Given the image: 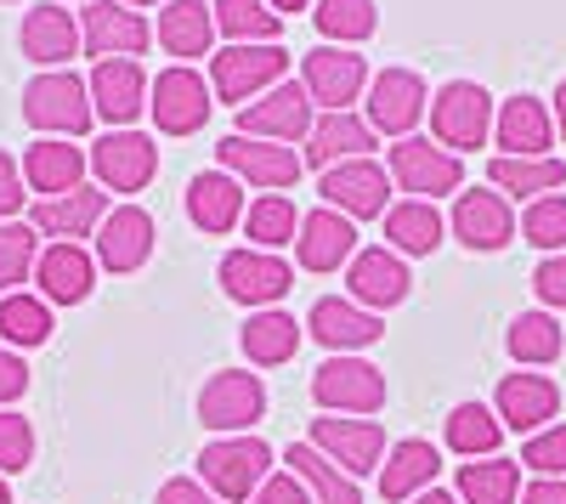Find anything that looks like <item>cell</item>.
<instances>
[{"instance_id":"1","label":"cell","mask_w":566,"mask_h":504,"mask_svg":"<svg viewBox=\"0 0 566 504\" xmlns=\"http://www.w3.org/2000/svg\"><path fill=\"white\" fill-rule=\"evenodd\" d=\"M266 476H272V448L255 431H244V437H210V448L199 453V482L221 504H250Z\"/></svg>"},{"instance_id":"2","label":"cell","mask_w":566,"mask_h":504,"mask_svg":"<svg viewBox=\"0 0 566 504\" xmlns=\"http://www.w3.org/2000/svg\"><path fill=\"white\" fill-rule=\"evenodd\" d=\"M283 74H290V52H283L277 40L221 45V52L210 57V91H216V103H232V108L266 97L272 85H283Z\"/></svg>"},{"instance_id":"3","label":"cell","mask_w":566,"mask_h":504,"mask_svg":"<svg viewBox=\"0 0 566 504\" xmlns=\"http://www.w3.org/2000/svg\"><path fill=\"white\" fill-rule=\"evenodd\" d=\"M23 119L34 130H45V136H69L74 143V136H85L91 119H97V108H91V85L80 74H69V69L34 74L29 91H23Z\"/></svg>"},{"instance_id":"4","label":"cell","mask_w":566,"mask_h":504,"mask_svg":"<svg viewBox=\"0 0 566 504\" xmlns=\"http://www.w3.org/2000/svg\"><path fill=\"white\" fill-rule=\"evenodd\" d=\"M493 97L476 85V80H448L437 97H431V130H437V143L448 148V154H476V148H488V136H493Z\"/></svg>"},{"instance_id":"5","label":"cell","mask_w":566,"mask_h":504,"mask_svg":"<svg viewBox=\"0 0 566 504\" xmlns=\"http://www.w3.org/2000/svg\"><path fill=\"white\" fill-rule=\"evenodd\" d=\"M266 414V380L250 369H216L199 391V426L210 437H244Z\"/></svg>"},{"instance_id":"6","label":"cell","mask_w":566,"mask_h":504,"mask_svg":"<svg viewBox=\"0 0 566 504\" xmlns=\"http://www.w3.org/2000/svg\"><path fill=\"white\" fill-rule=\"evenodd\" d=\"M312 402L323 414H352L368 420L386 408V375L368 357H328L312 369Z\"/></svg>"},{"instance_id":"7","label":"cell","mask_w":566,"mask_h":504,"mask_svg":"<svg viewBox=\"0 0 566 504\" xmlns=\"http://www.w3.org/2000/svg\"><path fill=\"white\" fill-rule=\"evenodd\" d=\"M386 170L408 199H424V204L464 188V159L448 154L437 136H402V143L391 148V159H386Z\"/></svg>"},{"instance_id":"8","label":"cell","mask_w":566,"mask_h":504,"mask_svg":"<svg viewBox=\"0 0 566 504\" xmlns=\"http://www.w3.org/2000/svg\"><path fill=\"white\" fill-rule=\"evenodd\" d=\"M216 279H221L227 301H239V306H250V312H266V306H277L283 295L295 290V266L283 261V255H272V250L244 244V250H227V255H221Z\"/></svg>"},{"instance_id":"9","label":"cell","mask_w":566,"mask_h":504,"mask_svg":"<svg viewBox=\"0 0 566 504\" xmlns=\"http://www.w3.org/2000/svg\"><path fill=\"white\" fill-rule=\"evenodd\" d=\"M210 108H216V91L199 69L187 63H170L154 85H148V114L159 125V136H193L210 125Z\"/></svg>"},{"instance_id":"10","label":"cell","mask_w":566,"mask_h":504,"mask_svg":"<svg viewBox=\"0 0 566 504\" xmlns=\"http://www.w3.org/2000/svg\"><path fill=\"white\" fill-rule=\"evenodd\" d=\"M317 125V103L306 97V85L301 80H283L272 85L266 97L244 103L239 108V136H255V143H283V148H295L306 143Z\"/></svg>"},{"instance_id":"11","label":"cell","mask_w":566,"mask_h":504,"mask_svg":"<svg viewBox=\"0 0 566 504\" xmlns=\"http://www.w3.org/2000/svg\"><path fill=\"white\" fill-rule=\"evenodd\" d=\"M368 80H374L368 57H357L352 45H312L301 57V85L323 114H352V103L368 91Z\"/></svg>"},{"instance_id":"12","label":"cell","mask_w":566,"mask_h":504,"mask_svg":"<svg viewBox=\"0 0 566 504\" xmlns=\"http://www.w3.org/2000/svg\"><path fill=\"white\" fill-rule=\"evenodd\" d=\"M363 103H368L363 119L374 125V136L402 143V136H413V125L431 114V91H424V80L413 69H380V74L368 80Z\"/></svg>"},{"instance_id":"13","label":"cell","mask_w":566,"mask_h":504,"mask_svg":"<svg viewBox=\"0 0 566 504\" xmlns=\"http://www.w3.org/2000/svg\"><path fill=\"white\" fill-rule=\"evenodd\" d=\"M91 170H97L103 193H142L159 176V143L148 130H108L91 143Z\"/></svg>"},{"instance_id":"14","label":"cell","mask_w":566,"mask_h":504,"mask_svg":"<svg viewBox=\"0 0 566 504\" xmlns=\"http://www.w3.org/2000/svg\"><path fill=\"white\" fill-rule=\"evenodd\" d=\"M216 159H221V170L239 176L244 188H261V193H283V188H295V181L306 176V165H301L295 148L255 143V136H239V130L216 143Z\"/></svg>"},{"instance_id":"15","label":"cell","mask_w":566,"mask_h":504,"mask_svg":"<svg viewBox=\"0 0 566 504\" xmlns=\"http://www.w3.org/2000/svg\"><path fill=\"white\" fill-rule=\"evenodd\" d=\"M317 199L328 210H340L352 221H368V216H386L391 210V170L380 159H346L335 170L317 176Z\"/></svg>"},{"instance_id":"16","label":"cell","mask_w":566,"mask_h":504,"mask_svg":"<svg viewBox=\"0 0 566 504\" xmlns=\"http://www.w3.org/2000/svg\"><path fill=\"white\" fill-rule=\"evenodd\" d=\"M312 448L357 482V476L386 465V426L380 420H352V414H323V420H312Z\"/></svg>"},{"instance_id":"17","label":"cell","mask_w":566,"mask_h":504,"mask_svg":"<svg viewBox=\"0 0 566 504\" xmlns=\"http://www.w3.org/2000/svg\"><path fill=\"white\" fill-rule=\"evenodd\" d=\"M448 227H453V239L464 250L493 255V250H504L515 239V227H522V221H515V210H510V199L499 188H459Z\"/></svg>"},{"instance_id":"18","label":"cell","mask_w":566,"mask_h":504,"mask_svg":"<svg viewBox=\"0 0 566 504\" xmlns=\"http://www.w3.org/2000/svg\"><path fill=\"white\" fill-rule=\"evenodd\" d=\"M80 40L91 57H142L154 45V23L125 0H85V23Z\"/></svg>"},{"instance_id":"19","label":"cell","mask_w":566,"mask_h":504,"mask_svg":"<svg viewBox=\"0 0 566 504\" xmlns=\"http://www.w3.org/2000/svg\"><path fill=\"white\" fill-rule=\"evenodd\" d=\"M91 108H97V119H108L114 130H130L142 114H148V74H142L136 57H103L97 69H91Z\"/></svg>"},{"instance_id":"20","label":"cell","mask_w":566,"mask_h":504,"mask_svg":"<svg viewBox=\"0 0 566 504\" xmlns=\"http://www.w3.org/2000/svg\"><path fill=\"white\" fill-rule=\"evenodd\" d=\"M408 290H413V272H408V261H402L391 244H368V250H357L352 266H346V301H357V306H368V312L402 306Z\"/></svg>"},{"instance_id":"21","label":"cell","mask_w":566,"mask_h":504,"mask_svg":"<svg viewBox=\"0 0 566 504\" xmlns=\"http://www.w3.org/2000/svg\"><path fill=\"white\" fill-rule=\"evenodd\" d=\"M306 335L317 346H328L335 357H357L363 346H374L386 335V324H380V312H368V306H357L346 295H323L306 312Z\"/></svg>"},{"instance_id":"22","label":"cell","mask_w":566,"mask_h":504,"mask_svg":"<svg viewBox=\"0 0 566 504\" xmlns=\"http://www.w3.org/2000/svg\"><path fill=\"white\" fill-rule=\"evenodd\" d=\"M91 239H97V266H108V272H119V279H125V272L148 266L159 227H154V216L142 210V204H114Z\"/></svg>"},{"instance_id":"23","label":"cell","mask_w":566,"mask_h":504,"mask_svg":"<svg viewBox=\"0 0 566 504\" xmlns=\"http://www.w3.org/2000/svg\"><path fill=\"white\" fill-rule=\"evenodd\" d=\"M18 45L34 69H63L69 57H80V18L63 7V0H34L23 12Z\"/></svg>"},{"instance_id":"24","label":"cell","mask_w":566,"mask_h":504,"mask_svg":"<svg viewBox=\"0 0 566 504\" xmlns=\"http://www.w3.org/2000/svg\"><path fill=\"white\" fill-rule=\"evenodd\" d=\"M493 414H499L504 431L533 437V431H544V426L560 414V386H555L549 375H533V369L504 375V380H499V397H493Z\"/></svg>"},{"instance_id":"25","label":"cell","mask_w":566,"mask_h":504,"mask_svg":"<svg viewBox=\"0 0 566 504\" xmlns=\"http://www.w3.org/2000/svg\"><path fill=\"white\" fill-rule=\"evenodd\" d=\"M352 255H357V221L352 216L328 210V204L301 216V239H295L301 272H340V266H352Z\"/></svg>"},{"instance_id":"26","label":"cell","mask_w":566,"mask_h":504,"mask_svg":"<svg viewBox=\"0 0 566 504\" xmlns=\"http://www.w3.org/2000/svg\"><path fill=\"white\" fill-rule=\"evenodd\" d=\"M108 193L103 188H74V193H57V199H34V233H45L52 244H80L85 233H97L103 216H108Z\"/></svg>"},{"instance_id":"27","label":"cell","mask_w":566,"mask_h":504,"mask_svg":"<svg viewBox=\"0 0 566 504\" xmlns=\"http://www.w3.org/2000/svg\"><path fill=\"white\" fill-rule=\"evenodd\" d=\"M34 284H40V301L80 306L97 290V255L85 244H45L40 261H34Z\"/></svg>"},{"instance_id":"28","label":"cell","mask_w":566,"mask_h":504,"mask_svg":"<svg viewBox=\"0 0 566 504\" xmlns=\"http://www.w3.org/2000/svg\"><path fill=\"white\" fill-rule=\"evenodd\" d=\"M493 143L510 154V159H544L549 154V143H555V114H549V103H538V97H504L499 103V114H493Z\"/></svg>"},{"instance_id":"29","label":"cell","mask_w":566,"mask_h":504,"mask_svg":"<svg viewBox=\"0 0 566 504\" xmlns=\"http://www.w3.org/2000/svg\"><path fill=\"white\" fill-rule=\"evenodd\" d=\"M244 181L232 170H199L193 181H187V216H193L199 233L210 239H227L232 227L244 221Z\"/></svg>"},{"instance_id":"30","label":"cell","mask_w":566,"mask_h":504,"mask_svg":"<svg viewBox=\"0 0 566 504\" xmlns=\"http://www.w3.org/2000/svg\"><path fill=\"white\" fill-rule=\"evenodd\" d=\"M368 148H374V125L368 119H357V114H317L301 165L323 176V170H335L346 159H368Z\"/></svg>"},{"instance_id":"31","label":"cell","mask_w":566,"mask_h":504,"mask_svg":"<svg viewBox=\"0 0 566 504\" xmlns=\"http://www.w3.org/2000/svg\"><path fill=\"white\" fill-rule=\"evenodd\" d=\"M23 181L40 199H57L85 188V148L69 143V136H40V143L23 154Z\"/></svg>"},{"instance_id":"32","label":"cell","mask_w":566,"mask_h":504,"mask_svg":"<svg viewBox=\"0 0 566 504\" xmlns=\"http://www.w3.org/2000/svg\"><path fill=\"white\" fill-rule=\"evenodd\" d=\"M437 471H442V453L424 442V437H402V442L386 453V465H380V498L408 504V498H419L424 487H437Z\"/></svg>"},{"instance_id":"33","label":"cell","mask_w":566,"mask_h":504,"mask_svg":"<svg viewBox=\"0 0 566 504\" xmlns=\"http://www.w3.org/2000/svg\"><path fill=\"white\" fill-rule=\"evenodd\" d=\"M239 346L255 369H283L295 351H301V317H290L283 306H266V312H250L244 329H239Z\"/></svg>"},{"instance_id":"34","label":"cell","mask_w":566,"mask_h":504,"mask_svg":"<svg viewBox=\"0 0 566 504\" xmlns=\"http://www.w3.org/2000/svg\"><path fill=\"white\" fill-rule=\"evenodd\" d=\"M154 40L165 45L170 57H210V45H216V12L205 7V0H165Z\"/></svg>"},{"instance_id":"35","label":"cell","mask_w":566,"mask_h":504,"mask_svg":"<svg viewBox=\"0 0 566 504\" xmlns=\"http://www.w3.org/2000/svg\"><path fill=\"white\" fill-rule=\"evenodd\" d=\"M566 181V165L555 159V154H544V159H510V154H499V159H488V188H499L504 199H544V193H555Z\"/></svg>"},{"instance_id":"36","label":"cell","mask_w":566,"mask_h":504,"mask_svg":"<svg viewBox=\"0 0 566 504\" xmlns=\"http://www.w3.org/2000/svg\"><path fill=\"white\" fill-rule=\"evenodd\" d=\"M283 465H290V471L306 482V493H312L317 504H363L357 482H352L335 460H323L312 442H290V448H283Z\"/></svg>"},{"instance_id":"37","label":"cell","mask_w":566,"mask_h":504,"mask_svg":"<svg viewBox=\"0 0 566 504\" xmlns=\"http://www.w3.org/2000/svg\"><path fill=\"white\" fill-rule=\"evenodd\" d=\"M522 460H470L459 465V504H522Z\"/></svg>"},{"instance_id":"38","label":"cell","mask_w":566,"mask_h":504,"mask_svg":"<svg viewBox=\"0 0 566 504\" xmlns=\"http://www.w3.org/2000/svg\"><path fill=\"white\" fill-rule=\"evenodd\" d=\"M380 221H386V239H391L397 255H431L442 244V210L424 204V199H402Z\"/></svg>"},{"instance_id":"39","label":"cell","mask_w":566,"mask_h":504,"mask_svg":"<svg viewBox=\"0 0 566 504\" xmlns=\"http://www.w3.org/2000/svg\"><path fill=\"white\" fill-rule=\"evenodd\" d=\"M442 437H448V448L459 453V460H493L499 442H504V426H499V414L488 402H459L448 414V426H442Z\"/></svg>"},{"instance_id":"40","label":"cell","mask_w":566,"mask_h":504,"mask_svg":"<svg viewBox=\"0 0 566 504\" xmlns=\"http://www.w3.org/2000/svg\"><path fill=\"white\" fill-rule=\"evenodd\" d=\"M52 301H40V295H0V340H7L12 351H29V346H45L52 340Z\"/></svg>"},{"instance_id":"41","label":"cell","mask_w":566,"mask_h":504,"mask_svg":"<svg viewBox=\"0 0 566 504\" xmlns=\"http://www.w3.org/2000/svg\"><path fill=\"white\" fill-rule=\"evenodd\" d=\"M244 239H255V250H283L301 239V210L290 193H255V204L244 210Z\"/></svg>"},{"instance_id":"42","label":"cell","mask_w":566,"mask_h":504,"mask_svg":"<svg viewBox=\"0 0 566 504\" xmlns=\"http://www.w3.org/2000/svg\"><path fill=\"white\" fill-rule=\"evenodd\" d=\"M504 346H510V357L522 363V369H549V363L566 351V335H560V324H555L549 312H522L510 324Z\"/></svg>"},{"instance_id":"43","label":"cell","mask_w":566,"mask_h":504,"mask_svg":"<svg viewBox=\"0 0 566 504\" xmlns=\"http://www.w3.org/2000/svg\"><path fill=\"white\" fill-rule=\"evenodd\" d=\"M312 23L328 45H363L380 29V7H374V0H317Z\"/></svg>"},{"instance_id":"44","label":"cell","mask_w":566,"mask_h":504,"mask_svg":"<svg viewBox=\"0 0 566 504\" xmlns=\"http://www.w3.org/2000/svg\"><path fill=\"white\" fill-rule=\"evenodd\" d=\"M216 29L232 40V45H261V40H277L283 34V18L266 7V0H216Z\"/></svg>"},{"instance_id":"45","label":"cell","mask_w":566,"mask_h":504,"mask_svg":"<svg viewBox=\"0 0 566 504\" xmlns=\"http://www.w3.org/2000/svg\"><path fill=\"white\" fill-rule=\"evenodd\" d=\"M40 261V239L29 221H0V295H12L18 284H29V272Z\"/></svg>"},{"instance_id":"46","label":"cell","mask_w":566,"mask_h":504,"mask_svg":"<svg viewBox=\"0 0 566 504\" xmlns=\"http://www.w3.org/2000/svg\"><path fill=\"white\" fill-rule=\"evenodd\" d=\"M522 239L538 244L544 255H560V250H566V193H544V199L527 204V216H522Z\"/></svg>"},{"instance_id":"47","label":"cell","mask_w":566,"mask_h":504,"mask_svg":"<svg viewBox=\"0 0 566 504\" xmlns=\"http://www.w3.org/2000/svg\"><path fill=\"white\" fill-rule=\"evenodd\" d=\"M34 465V420L18 408H0V476H18Z\"/></svg>"},{"instance_id":"48","label":"cell","mask_w":566,"mask_h":504,"mask_svg":"<svg viewBox=\"0 0 566 504\" xmlns=\"http://www.w3.org/2000/svg\"><path fill=\"white\" fill-rule=\"evenodd\" d=\"M522 465H533L538 476H566V426H544L527 437Z\"/></svg>"},{"instance_id":"49","label":"cell","mask_w":566,"mask_h":504,"mask_svg":"<svg viewBox=\"0 0 566 504\" xmlns=\"http://www.w3.org/2000/svg\"><path fill=\"white\" fill-rule=\"evenodd\" d=\"M533 295H538L544 306H560V312H566V250L538 261V272H533Z\"/></svg>"},{"instance_id":"50","label":"cell","mask_w":566,"mask_h":504,"mask_svg":"<svg viewBox=\"0 0 566 504\" xmlns=\"http://www.w3.org/2000/svg\"><path fill=\"white\" fill-rule=\"evenodd\" d=\"M250 504H317V498L306 493V482H301L295 471H272V476L261 482V493H255Z\"/></svg>"},{"instance_id":"51","label":"cell","mask_w":566,"mask_h":504,"mask_svg":"<svg viewBox=\"0 0 566 504\" xmlns=\"http://www.w3.org/2000/svg\"><path fill=\"white\" fill-rule=\"evenodd\" d=\"M29 199V181H23V165L12 154H0V221H12Z\"/></svg>"},{"instance_id":"52","label":"cell","mask_w":566,"mask_h":504,"mask_svg":"<svg viewBox=\"0 0 566 504\" xmlns=\"http://www.w3.org/2000/svg\"><path fill=\"white\" fill-rule=\"evenodd\" d=\"M23 391H29V363L12 346H0V408H12Z\"/></svg>"},{"instance_id":"53","label":"cell","mask_w":566,"mask_h":504,"mask_svg":"<svg viewBox=\"0 0 566 504\" xmlns=\"http://www.w3.org/2000/svg\"><path fill=\"white\" fill-rule=\"evenodd\" d=\"M154 504H221L205 482H193V476H170L165 487H159V498Z\"/></svg>"},{"instance_id":"54","label":"cell","mask_w":566,"mask_h":504,"mask_svg":"<svg viewBox=\"0 0 566 504\" xmlns=\"http://www.w3.org/2000/svg\"><path fill=\"white\" fill-rule=\"evenodd\" d=\"M522 504H566V476H533L522 487Z\"/></svg>"},{"instance_id":"55","label":"cell","mask_w":566,"mask_h":504,"mask_svg":"<svg viewBox=\"0 0 566 504\" xmlns=\"http://www.w3.org/2000/svg\"><path fill=\"white\" fill-rule=\"evenodd\" d=\"M549 114H555V130L566 136V80L555 85V97H549Z\"/></svg>"},{"instance_id":"56","label":"cell","mask_w":566,"mask_h":504,"mask_svg":"<svg viewBox=\"0 0 566 504\" xmlns=\"http://www.w3.org/2000/svg\"><path fill=\"white\" fill-rule=\"evenodd\" d=\"M408 504H459V493H448V487H424V493L408 498Z\"/></svg>"},{"instance_id":"57","label":"cell","mask_w":566,"mask_h":504,"mask_svg":"<svg viewBox=\"0 0 566 504\" xmlns=\"http://www.w3.org/2000/svg\"><path fill=\"white\" fill-rule=\"evenodd\" d=\"M266 7L283 18V12H306V7H317V0H266Z\"/></svg>"},{"instance_id":"58","label":"cell","mask_w":566,"mask_h":504,"mask_svg":"<svg viewBox=\"0 0 566 504\" xmlns=\"http://www.w3.org/2000/svg\"><path fill=\"white\" fill-rule=\"evenodd\" d=\"M0 504H12V487H7V476H0Z\"/></svg>"},{"instance_id":"59","label":"cell","mask_w":566,"mask_h":504,"mask_svg":"<svg viewBox=\"0 0 566 504\" xmlns=\"http://www.w3.org/2000/svg\"><path fill=\"white\" fill-rule=\"evenodd\" d=\"M125 7H165V0H125Z\"/></svg>"},{"instance_id":"60","label":"cell","mask_w":566,"mask_h":504,"mask_svg":"<svg viewBox=\"0 0 566 504\" xmlns=\"http://www.w3.org/2000/svg\"><path fill=\"white\" fill-rule=\"evenodd\" d=\"M0 7H7V0H0Z\"/></svg>"}]
</instances>
